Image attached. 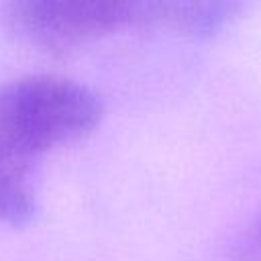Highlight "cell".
<instances>
[{"mask_svg":"<svg viewBox=\"0 0 261 261\" xmlns=\"http://www.w3.org/2000/svg\"><path fill=\"white\" fill-rule=\"evenodd\" d=\"M102 102L88 86L61 75H27L0 84V159L37 163L63 143L88 135Z\"/></svg>","mask_w":261,"mask_h":261,"instance_id":"6da1fadb","label":"cell"},{"mask_svg":"<svg viewBox=\"0 0 261 261\" xmlns=\"http://www.w3.org/2000/svg\"><path fill=\"white\" fill-rule=\"evenodd\" d=\"M145 0H8V20L27 41L67 47L135 22Z\"/></svg>","mask_w":261,"mask_h":261,"instance_id":"7a4b0ae2","label":"cell"},{"mask_svg":"<svg viewBox=\"0 0 261 261\" xmlns=\"http://www.w3.org/2000/svg\"><path fill=\"white\" fill-rule=\"evenodd\" d=\"M247 0H145L137 24L190 39L220 33L243 10Z\"/></svg>","mask_w":261,"mask_h":261,"instance_id":"3957f363","label":"cell"},{"mask_svg":"<svg viewBox=\"0 0 261 261\" xmlns=\"http://www.w3.org/2000/svg\"><path fill=\"white\" fill-rule=\"evenodd\" d=\"M35 214V163L0 159V222L8 226H24Z\"/></svg>","mask_w":261,"mask_h":261,"instance_id":"277c9868","label":"cell"},{"mask_svg":"<svg viewBox=\"0 0 261 261\" xmlns=\"http://www.w3.org/2000/svg\"><path fill=\"white\" fill-rule=\"evenodd\" d=\"M239 257H241V261H261V216L247 230V234L241 243Z\"/></svg>","mask_w":261,"mask_h":261,"instance_id":"5b68a950","label":"cell"}]
</instances>
